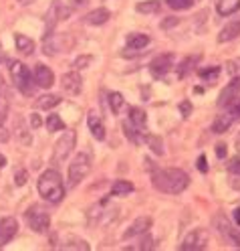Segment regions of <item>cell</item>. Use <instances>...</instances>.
Here are the masks:
<instances>
[{
  "label": "cell",
  "instance_id": "obj_1",
  "mask_svg": "<svg viewBox=\"0 0 240 251\" xmlns=\"http://www.w3.org/2000/svg\"><path fill=\"white\" fill-rule=\"evenodd\" d=\"M152 182L159 193L166 195H180L190 186V176L182 168H155L152 172Z\"/></svg>",
  "mask_w": 240,
  "mask_h": 251
},
{
  "label": "cell",
  "instance_id": "obj_2",
  "mask_svg": "<svg viewBox=\"0 0 240 251\" xmlns=\"http://www.w3.org/2000/svg\"><path fill=\"white\" fill-rule=\"evenodd\" d=\"M37 188L41 199L46 202H61L65 199V186H63V178L57 170H44L37 182Z\"/></svg>",
  "mask_w": 240,
  "mask_h": 251
},
{
  "label": "cell",
  "instance_id": "obj_3",
  "mask_svg": "<svg viewBox=\"0 0 240 251\" xmlns=\"http://www.w3.org/2000/svg\"><path fill=\"white\" fill-rule=\"evenodd\" d=\"M10 73H12V79H14V85H17V89L22 93V96H33V71H30L24 63L21 61H12L10 63Z\"/></svg>",
  "mask_w": 240,
  "mask_h": 251
},
{
  "label": "cell",
  "instance_id": "obj_4",
  "mask_svg": "<svg viewBox=\"0 0 240 251\" xmlns=\"http://www.w3.org/2000/svg\"><path fill=\"white\" fill-rule=\"evenodd\" d=\"M89 170H91V154L89 152H79L75 156V160L71 162V166H69V172H67L69 186L81 184V180H85V176L89 175Z\"/></svg>",
  "mask_w": 240,
  "mask_h": 251
},
{
  "label": "cell",
  "instance_id": "obj_5",
  "mask_svg": "<svg viewBox=\"0 0 240 251\" xmlns=\"http://www.w3.org/2000/svg\"><path fill=\"white\" fill-rule=\"evenodd\" d=\"M75 144H77V132L65 130L61 134V138H57V142H55V160L57 162L67 160L75 150Z\"/></svg>",
  "mask_w": 240,
  "mask_h": 251
},
{
  "label": "cell",
  "instance_id": "obj_6",
  "mask_svg": "<svg viewBox=\"0 0 240 251\" xmlns=\"http://www.w3.org/2000/svg\"><path fill=\"white\" fill-rule=\"evenodd\" d=\"M71 49H73V39L69 35H51V37H46L44 47H43L44 55H51V57L67 53Z\"/></svg>",
  "mask_w": 240,
  "mask_h": 251
},
{
  "label": "cell",
  "instance_id": "obj_7",
  "mask_svg": "<svg viewBox=\"0 0 240 251\" xmlns=\"http://www.w3.org/2000/svg\"><path fill=\"white\" fill-rule=\"evenodd\" d=\"M24 219H26V225L33 231H37V233H44L46 229H49V225H51L49 213H46L44 209H41V207H30L26 211Z\"/></svg>",
  "mask_w": 240,
  "mask_h": 251
},
{
  "label": "cell",
  "instance_id": "obj_8",
  "mask_svg": "<svg viewBox=\"0 0 240 251\" xmlns=\"http://www.w3.org/2000/svg\"><path fill=\"white\" fill-rule=\"evenodd\" d=\"M208 245V231L206 229H194L186 235V239L182 243V251H202Z\"/></svg>",
  "mask_w": 240,
  "mask_h": 251
},
{
  "label": "cell",
  "instance_id": "obj_9",
  "mask_svg": "<svg viewBox=\"0 0 240 251\" xmlns=\"http://www.w3.org/2000/svg\"><path fill=\"white\" fill-rule=\"evenodd\" d=\"M214 225H216V229L220 231V235H222V237L226 239L228 243H232V245L240 247V231H238V229L228 221V219H224L222 215H216Z\"/></svg>",
  "mask_w": 240,
  "mask_h": 251
},
{
  "label": "cell",
  "instance_id": "obj_10",
  "mask_svg": "<svg viewBox=\"0 0 240 251\" xmlns=\"http://www.w3.org/2000/svg\"><path fill=\"white\" fill-rule=\"evenodd\" d=\"M172 65H174V55L164 53V55L153 57V61L150 63V71H152V75L155 77V79H162V77H166L170 73Z\"/></svg>",
  "mask_w": 240,
  "mask_h": 251
},
{
  "label": "cell",
  "instance_id": "obj_11",
  "mask_svg": "<svg viewBox=\"0 0 240 251\" xmlns=\"http://www.w3.org/2000/svg\"><path fill=\"white\" fill-rule=\"evenodd\" d=\"M19 233V221L14 217H2L0 219V247L8 245Z\"/></svg>",
  "mask_w": 240,
  "mask_h": 251
},
{
  "label": "cell",
  "instance_id": "obj_12",
  "mask_svg": "<svg viewBox=\"0 0 240 251\" xmlns=\"http://www.w3.org/2000/svg\"><path fill=\"white\" fill-rule=\"evenodd\" d=\"M61 85L69 93V96H79L81 89H83V79H81V75H79L77 71H69V73L63 75Z\"/></svg>",
  "mask_w": 240,
  "mask_h": 251
},
{
  "label": "cell",
  "instance_id": "obj_13",
  "mask_svg": "<svg viewBox=\"0 0 240 251\" xmlns=\"http://www.w3.org/2000/svg\"><path fill=\"white\" fill-rule=\"evenodd\" d=\"M150 227H152V219L150 217H137L135 221L125 229V233H123V239H131V237H139V235H143V233H148L150 231Z\"/></svg>",
  "mask_w": 240,
  "mask_h": 251
},
{
  "label": "cell",
  "instance_id": "obj_14",
  "mask_svg": "<svg viewBox=\"0 0 240 251\" xmlns=\"http://www.w3.org/2000/svg\"><path fill=\"white\" fill-rule=\"evenodd\" d=\"M33 79H35V85H39L43 89H51L55 83V73L46 65H37L35 73H33Z\"/></svg>",
  "mask_w": 240,
  "mask_h": 251
},
{
  "label": "cell",
  "instance_id": "obj_15",
  "mask_svg": "<svg viewBox=\"0 0 240 251\" xmlns=\"http://www.w3.org/2000/svg\"><path fill=\"white\" fill-rule=\"evenodd\" d=\"M238 91H240V75H236V77H234V79L226 85V89H222V93L218 96V105H220V107L230 105V103L236 100Z\"/></svg>",
  "mask_w": 240,
  "mask_h": 251
},
{
  "label": "cell",
  "instance_id": "obj_16",
  "mask_svg": "<svg viewBox=\"0 0 240 251\" xmlns=\"http://www.w3.org/2000/svg\"><path fill=\"white\" fill-rule=\"evenodd\" d=\"M87 126H89V130H91V134L99 140V142H103L105 140V126H103V120H101V116L97 114V112H89V116H87Z\"/></svg>",
  "mask_w": 240,
  "mask_h": 251
},
{
  "label": "cell",
  "instance_id": "obj_17",
  "mask_svg": "<svg viewBox=\"0 0 240 251\" xmlns=\"http://www.w3.org/2000/svg\"><path fill=\"white\" fill-rule=\"evenodd\" d=\"M109 19H111V12L107 8H95L85 14L83 21H85V25H91V26H103Z\"/></svg>",
  "mask_w": 240,
  "mask_h": 251
},
{
  "label": "cell",
  "instance_id": "obj_18",
  "mask_svg": "<svg viewBox=\"0 0 240 251\" xmlns=\"http://www.w3.org/2000/svg\"><path fill=\"white\" fill-rule=\"evenodd\" d=\"M240 35V17L238 19H234V21H230L226 26H224L220 33H218V43H230V41H234L236 37Z\"/></svg>",
  "mask_w": 240,
  "mask_h": 251
},
{
  "label": "cell",
  "instance_id": "obj_19",
  "mask_svg": "<svg viewBox=\"0 0 240 251\" xmlns=\"http://www.w3.org/2000/svg\"><path fill=\"white\" fill-rule=\"evenodd\" d=\"M127 122H130L133 128L143 130V128H146V124H148V116H146V112H143L141 107H130V116H127Z\"/></svg>",
  "mask_w": 240,
  "mask_h": 251
},
{
  "label": "cell",
  "instance_id": "obj_20",
  "mask_svg": "<svg viewBox=\"0 0 240 251\" xmlns=\"http://www.w3.org/2000/svg\"><path fill=\"white\" fill-rule=\"evenodd\" d=\"M216 10L222 17H230L240 10V0H216Z\"/></svg>",
  "mask_w": 240,
  "mask_h": 251
},
{
  "label": "cell",
  "instance_id": "obj_21",
  "mask_svg": "<svg viewBox=\"0 0 240 251\" xmlns=\"http://www.w3.org/2000/svg\"><path fill=\"white\" fill-rule=\"evenodd\" d=\"M14 45H17V49L22 55H30V53L35 51V41L30 39V37H26V35H21V33L14 35Z\"/></svg>",
  "mask_w": 240,
  "mask_h": 251
},
{
  "label": "cell",
  "instance_id": "obj_22",
  "mask_svg": "<svg viewBox=\"0 0 240 251\" xmlns=\"http://www.w3.org/2000/svg\"><path fill=\"white\" fill-rule=\"evenodd\" d=\"M135 191V186L130 182V180H115L111 184V195L113 197H127Z\"/></svg>",
  "mask_w": 240,
  "mask_h": 251
},
{
  "label": "cell",
  "instance_id": "obj_23",
  "mask_svg": "<svg viewBox=\"0 0 240 251\" xmlns=\"http://www.w3.org/2000/svg\"><path fill=\"white\" fill-rule=\"evenodd\" d=\"M148 45H150V37L143 35V33H133V35L127 37V47H130V49L139 51V49H146Z\"/></svg>",
  "mask_w": 240,
  "mask_h": 251
},
{
  "label": "cell",
  "instance_id": "obj_24",
  "mask_svg": "<svg viewBox=\"0 0 240 251\" xmlns=\"http://www.w3.org/2000/svg\"><path fill=\"white\" fill-rule=\"evenodd\" d=\"M59 101H61V98L55 96V93H44V96H41V98L37 100L35 107H37V109H53L55 105H59Z\"/></svg>",
  "mask_w": 240,
  "mask_h": 251
},
{
  "label": "cell",
  "instance_id": "obj_25",
  "mask_svg": "<svg viewBox=\"0 0 240 251\" xmlns=\"http://www.w3.org/2000/svg\"><path fill=\"white\" fill-rule=\"evenodd\" d=\"M135 8L139 14H155L162 8V2H159V0H148V2H137Z\"/></svg>",
  "mask_w": 240,
  "mask_h": 251
},
{
  "label": "cell",
  "instance_id": "obj_26",
  "mask_svg": "<svg viewBox=\"0 0 240 251\" xmlns=\"http://www.w3.org/2000/svg\"><path fill=\"white\" fill-rule=\"evenodd\" d=\"M232 126V116H218L216 120H214V124H212V132H216V134H224L228 128Z\"/></svg>",
  "mask_w": 240,
  "mask_h": 251
},
{
  "label": "cell",
  "instance_id": "obj_27",
  "mask_svg": "<svg viewBox=\"0 0 240 251\" xmlns=\"http://www.w3.org/2000/svg\"><path fill=\"white\" fill-rule=\"evenodd\" d=\"M44 126H46V130L49 132H61V130H65V122L61 120V116L57 114H51L49 118L44 120Z\"/></svg>",
  "mask_w": 240,
  "mask_h": 251
},
{
  "label": "cell",
  "instance_id": "obj_28",
  "mask_svg": "<svg viewBox=\"0 0 240 251\" xmlns=\"http://www.w3.org/2000/svg\"><path fill=\"white\" fill-rule=\"evenodd\" d=\"M17 138H19V142L22 144V146H30L33 144V138H30V132L22 126V120L19 118L17 120Z\"/></svg>",
  "mask_w": 240,
  "mask_h": 251
},
{
  "label": "cell",
  "instance_id": "obj_29",
  "mask_svg": "<svg viewBox=\"0 0 240 251\" xmlns=\"http://www.w3.org/2000/svg\"><path fill=\"white\" fill-rule=\"evenodd\" d=\"M200 61V57H186L180 65H178V77H186L190 73V69L196 67V63Z\"/></svg>",
  "mask_w": 240,
  "mask_h": 251
},
{
  "label": "cell",
  "instance_id": "obj_30",
  "mask_svg": "<svg viewBox=\"0 0 240 251\" xmlns=\"http://www.w3.org/2000/svg\"><path fill=\"white\" fill-rule=\"evenodd\" d=\"M123 105H125V100H123L121 93H117V91L109 93V107H111V112H113V114H119Z\"/></svg>",
  "mask_w": 240,
  "mask_h": 251
},
{
  "label": "cell",
  "instance_id": "obj_31",
  "mask_svg": "<svg viewBox=\"0 0 240 251\" xmlns=\"http://www.w3.org/2000/svg\"><path fill=\"white\" fill-rule=\"evenodd\" d=\"M123 132H125V136L131 140L133 144H141L143 140H141V130H137V128H133V126L127 122V124H123Z\"/></svg>",
  "mask_w": 240,
  "mask_h": 251
},
{
  "label": "cell",
  "instance_id": "obj_32",
  "mask_svg": "<svg viewBox=\"0 0 240 251\" xmlns=\"http://www.w3.org/2000/svg\"><path fill=\"white\" fill-rule=\"evenodd\" d=\"M198 75H200V79H204V81H210V83H214V81H218V75H220V67H208V69H200V71H198Z\"/></svg>",
  "mask_w": 240,
  "mask_h": 251
},
{
  "label": "cell",
  "instance_id": "obj_33",
  "mask_svg": "<svg viewBox=\"0 0 240 251\" xmlns=\"http://www.w3.org/2000/svg\"><path fill=\"white\" fill-rule=\"evenodd\" d=\"M63 249L65 251H89V243L83 239H71L63 245Z\"/></svg>",
  "mask_w": 240,
  "mask_h": 251
},
{
  "label": "cell",
  "instance_id": "obj_34",
  "mask_svg": "<svg viewBox=\"0 0 240 251\" xmlns=\"http://www.w3.org/2000/svg\"><path fill=\"white\" fill-rule=\"evenodd\" d=\"M143 142H148L150 148L155 152V154H164V144H162V138H157L153 134H148L146 138H143Z\"/></svg>",
  "mask_w": 240,
  "mask_h": 251
},
{
  "label": "cell",
  "instance_id": "obj_35",
  "mask_svg": "<svg viewBox=\"0 0 240 251\" xmlns=\"http://www.w3.org/2000/svg\"><path fill=\"white\" fill-rule=\"evenodd\" d=\"M166 2L174 10H186V8H190L192 4H194L196 0H166Z\"/></svg>",
  "mask_w": 240,
  "mask_h": 251
},
{
  "label": "cell",
  "instance_id": "obj_36",
  "mask_svg": "<svg viewBox=\"0 0 240 251\" xmlns=\"http://www.w3.org/2000/svg\"><path fill=\"white\" fill-rule=\"evenodd\" d=\"M91 63H93V55H81L79 59L73 61V67L75 69H85L87 65H91Z\"/></svg>",
  "mask_w": 240,
  "mask_h": 251
},
{
  "label": "cell",
  "instance_id": "obj_37",
  "mask_svg": "<svg viewBox=\"0 0 240 251\" xmlns=\"http://www.w3.org/2000/svg\"><path fill=\"white\" fill-rule=\"evenodd\" d=\"M8 118V101L4 96H0V124H4Z\"/></svg>",
  "mask_w": 240,
  "mask_h": 251
},
{
  "label": "cell",
  "instance_id": "obj_38",
  "mask_svg": "<svg viewBox=\"0 0 240 251\" xmlns=\"http://www.w3.org/2000/svg\"><path fill=\"white\" fill-rule=\"evenodd\" d=\"M26 178H28V172H26L24 168H19V170H17V175H14V184H17V186H22V184L26 182Z\"/></svg>",
  "mask_w": 240,
  "mask_h": 251
},
{
  "label": "cell",
  "instance_id": "obj_39",
  "mask_svg": "<svg viewBox=\"0 0 240 251\" xmlns=\"http://www.w3.org/2000/svg\"><path fill=\"white\" fill-rule=\"evenodd\" d=\"M28 126H30V128H33V130L41 128V126H43L41 116H39V114H30V118H28Z\"/></svg>",
  "mask_w": 240,
  "mask_h": 251
},
{
  "label": "cell",
  "instance_id": "obj_40",
  "mask_svg": "<svg viewBox=\"0 0 240 251\" xmlns=\"http://www.w3.org/2000/svg\"><path fill=\"white\" fill-rule=\"evenodd\" d=\"M178 107H180V112H182V116H184V118H188V116L192 114V103H190L188 100H184V101H182Z\"/></svg>",
  "mask_w": 240,
  "mask_h": 251
},
{
  "label": "cell",
  "instance_id": "obj_41",
  "mask_svg": "<svg viewBox=\"0 0 240 251\" xmlns=\"http://www.w3.org/2000/svg\"><path fill=\"white\" fill-rule=\"evenodd\" d=\"M228 170L232 172V175H240V156L228 162Z\"/></svg>",
  "mask_w": 240,
  "mask_h": 251
},
{
  "label": "cell",
  "instance_id": "obj_42",
  "mask_svg": "<svg viewBox=\"0 0 240 251\" xmlns=\"http://www.w3.org/2000/svg\"><path fill=\"white\" fill-rule=\"evenodd\" d=\"M226 154H228L226 144H224V142H218V144H216V156H218V158H226Z\"/></svg>",
  "mask_w": 240,
  "mask_h": 251
},
{
  "label": "cell",
  "instance_id": "obj_43",
  "mask_svg": "<svg viewBox=\"0 0 240 251\" xmlns=\"http://www.w3.org/2000/svg\"><path fill=\"white\" fill-rule=\"evenodd\" d=\"M228 107H230V116H232V118H240V100L232 101Z\"/></svg>",
  "mask_w": 240,
  "mask_h": 251
},
{
  "label": "cell",
  "instance_id": "obj_44",
  "mask_svg": "<svg viewBox=\"0 0 240 251\" xmlns=\"http://www.w3.org/2000/svg\"><path fill=\"white\" fill-rule=\"evenodd\" d=\"M226 67H228V71H230L232 75H240V61H230Z\"/></svg>",
  "mask_w": 240,
  "mask_h": 251
},
{
  "label": "cell",
  "instance_id": "obj_45",
  "mask_svg": "<svg viewBox=\"0 0 240 251\" xmlns=\"http://www.w3.org/2000/svg\"><path fill=\"white\" fill-rule=\"evenodd\" d=\"M198 170H200V172H204V175H206V172H208V164H206V156H200V158H198Z\"/></svg>",
  "mask_w": 240,
  "mask_h": 251
},
{
  "label": "cell",
  "instance_id": "obj_46",
  "mask_svg": "<svg viewBox=\"0 0 240 251\" xmlns=\"http://www.w3.org/2000/svg\"><path fill=\"white\" fill-rule=\"evenodd\" d=\"M174 25H178V19H166L164 25H162V28H172Z\"/></svg>",
  "mask_w": 240,
  "mask_h": 251
},
{
  "label": "cell",
  "instance_id": "obj_47",
  "mask_svg": "<svg viewBox=\"0 0 240 251\" xmlns=\"http://www.w3.org/2000/svg\"><path fill=\"white\" fill-rule=\"evenodd\" d=\"M0 142H8V132L2 128V124H0Z\"/></svg>",
  "mask_w": 240,
  "mask_h": 251
},
{
  "label": "cell",
  "instance_id": "obj_48",
  "mask_svg": "<svg viewBox=\"0 0 240 251\" xmlns=\"http://www.w3.org/2000/svg\"><path fill=\"white\" fill-rule=\"evenodd\" d=\"M232 217H234V223L240 225V207H236V209L232 211Z\"/></svg>",
  "mask_w": 240,
  "mask_h": 251
},
{
  "label": "cell",
  "instance_id": "obj_49",
  "mask_svg": "<svg viewBox=\"0 0 240 251\" xmlns=\"http://www.w3.org/2000/svg\"><path fill=\"white\" fill-rule=\"evenodd\" d=\"M2 166H6V158H4L2 154H0V168H2Z\"/></svg>",
  "mask_w": 240,
  "mask_h": 251
},
{
  "label": "cell",
  "instance_id": "obj_50",
  "mask_svg": "<svg viewBox=\"0 0 240 251\" xmlns=\"http://www.w3.org/2000/svg\"><path fill=\"white\" fill-rule=\"evenodd\" d=\"M21 4H30V2H35V0H19Z\"/></svg>",
  "mask_w": 240,
  "mask_h": 251
},
{
  "label": "cell",
  "instance_id": "obj_51",
  "mask_svg": "<svg viewBox=\"0 0 240 251\" xmlns=\"http://www.w3.org/2000/svg\"><path fill=\"white\" fill-rule=\"evenodd\" d=\"M236 148H238V152H240V134H238V138H236Z\"/></svg>",
  "mask_w": 240,
  "mask_h": 251
},
{
  "label": "cell",
  "instance_id": "obj_52",
  "mask_svg": "<svg viewBox=\"0 0 240 251\" xmlns=\"http://www.w3.org/2000/svg\"><path fill=\"white\" fill-rule=\"evenodd\" d=\"M2 59H4V57H2V55H0V63H2Z\"/></svg>",
  "mask_w": 240,
  "mask_h": 251
}]
</instances>
